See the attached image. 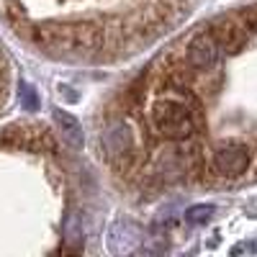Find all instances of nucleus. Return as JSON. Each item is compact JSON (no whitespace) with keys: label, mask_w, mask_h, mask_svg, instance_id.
Listing matches in <instances>:
<instances>
[{"label":"nucleus","mask_w":257,"mask_h":257,"mask_svg":"<svg viewBox=\"0 0 257 257\" xmlns=\"http://www.w3.org/2000/svg\"><path fill=\"white\" fill-rule=\"evenodd\" d=\"M249 167V149L244 144H224L213 152V170L224 178H239Z\"/></svg>","instance_id":"obj_5"},{"label":"nucleus","mask_w":257,"mask_h":257,"mask_svg":"<svg viewBox=\"0 0 257 257\" xmlns=\"http://www.w3.org/2000/svg\"><path fill=\"white\" fill-rule=\"evenodd\" d=\"M21 100H24V105H26L29 111L36 108V93H34L31 85H21Z\"/></svg>","instance_id":"obj_8"},{"label":"nucleus","mask_w":257,"mask_h":257,"mask_svg":"<svg viewBox=\"0 0 257 257\" xmlns=\"http://www.w3.org/2000/svg\"><path fill=\"white\" fill-rule=\"evenodd\" d=\"M100 144H103L105 160H108L113 167H118V170L128 167V162L134 160L137 144H134V134L128 132L126 123H113V126H108V132L103 134Z\"/></svg>","instance_id":"obj_3"},{"label":"nucleus","mask_w":257,"mask_h":257,"mask_svg":"<svg viewBox=\"0 0 257 257\" xmlns=\"http://www.w3.org/2000/svg\"><path fill=\"white\" fill-rule=\"evenodd\" d=\"M201 103L185 85L175 77L167 80V90L149 108V123L155 134L170 142H188L198 128Z\"/></svg>","instance_id":"obj_1"},{"label":"nucleus","mask_w":257,"mask_h":257,"mask_svg":"<svg viewBox=\"0 0 257 257\" xmlns=\"http://www.w3.org/2000/svg\"><path fill=\"white\" fill-rule=\"evenodd\" d=\"M221 47L219 41L213 39V34L206 29V31H198L193 36L188 44H185V62L190 70H198V72H208L219 64L221 59Z\"/></svg>","instance_id":"obj_4"},{"label":"nucleus","mask_w":257,"mask_h":257,"mask_svg":"<svg viewBox=\"0 0 257 257\" xmlns=\"http://www.w3.org/2000/svg\"><path fill=\"white\" fill-rule=\"evenodd\" d=\"M34 44L54 57H93L108 47L105 29L98 24H41L29 31Z\"/></svg>","instance_id":"obj_2"},{"label":"nucleus","mask_w":257,"mask_h":257,"mask_svg":"<svg viewBox=\"0 0 257 257\" xmlns=\"http://www.w3.org/2000/svg\"><path fill=\"white\" fill-rule=\"evenodd\" d=\"M211 216H213V206H206V203L190 206V208L185 211V221H188V224H206Z\"/></svg>","instance_id":"obj_7"},{"label":"nucleus","mask_w":257,"mask_h":257,"mask_svg":"<svg viewBox=\"0 0 257 257\" xmlns=\"http://www.w3.org/2000/svg\"><path fill=\"white\" fill-rule=\"evenodd\" d=\"M54 121H57V126H59L62 142L70 144L72 149H80V147H82V126L77 123V118L70 116L67 111L57 108V111H54Z\"/></svg>","instance_id":"obj_6"}]
</instances>
